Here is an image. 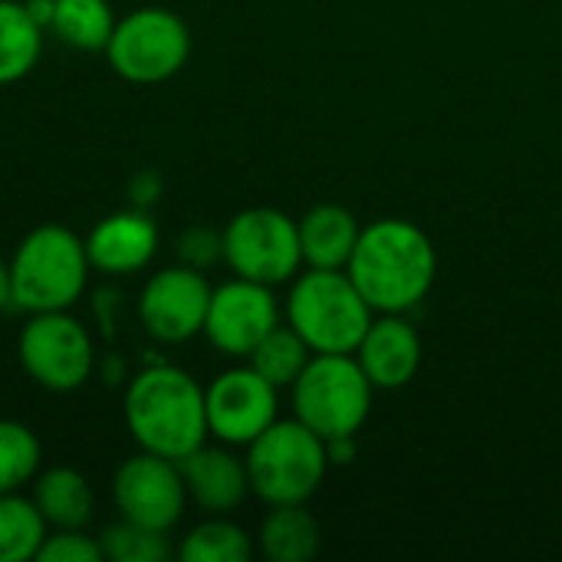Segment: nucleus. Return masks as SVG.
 I'll return each instance as SVG.
<instances>
[{
  "label": "nucleus",
  "instance_id": "obj_27",
  "mask_svg": "<svg viewBox=\"0 0 562 562\" xmlns=\"http://www.w3.org/2000/svg\"><path fill=\"white\" fill-rule=\"evenodd\" d=\"M175 260L207 273L211 267L224 263V231H214L207 224H191L175 237Z\"/></svg>",
  "mask_w": 562,
  "mask_h": 562
},
{
  "label": "nucleus",
  "instance_id": "obj_7",
  "mask_svg": "<svg viewBox=\"0 0 562 562\" xmlns=\"http://www.w3.org/2000/svg\"><path fill=\"white\" fill-rule=\"evenodd\" d=\"M191 56V30L168 7H138L115 20L105 46L112 72L135 86L168 82Z\"/></svg>",
  "mask_w": 562,
  "mask_h": 562
},
{
  "label": "nucleus",
  "instance_id": "obj_1",
  "mask_svg": "<svg viewBox=\"0 0 562 562\" xmlns=\"http://www.w3.org/2000/svg\"><path fill=\"white\" fill-rule=\"evenodd\" d=\"M346 273L375 313H412L435 286L438 250L418 224L382 217L362 227Z\"/></svg>",
  "mask_w": 562,
  "mask_h": 562
},
{
  "label": "nucleus",
  "instance_id": "obj_3",
  "mask_svg": "<svg viewBox=\"0 0 562 562\" xmlns=\"http://www.w3.org/2000/svg\"><path fill=\"white\" fill-rule=\"evenodd\" d=\"M283 319L300 333L313 356H352L375 319L346 270L310 267L290 280Z\"/></svg>",
  "mask_w": 562,
  "mask_h": 562
},
{
  "label": "nucleus",
  "instance_id": "obj_12",
  "mask_svg": "<svg viewBox=\"0 0 562 562\" xmlns=\"http://www.w3.org/2000/svg\"><path fill=\"white\" fill-rule=\"evenodd\" d=\"M211 283L201 270L184 263L155 270L135 300V313L142 329L161 346H181L204 333Z\"/></svg>",
  "mask_w": 562,
  "mask_h": 562
},
{
  "label": "nucleus",
  "instance_id": "obj_11",
  "mask_svg": "<svg viewBox=\"0 0 562 562\" xmlns=\"http://www.w3.org/2000/svg\"><path fill=\"white\" fill-rule=\"evenodd\" d=\"M207 431L214 441L247 448L280 418V389L270 385L250 362L224 369L204 385Z\"/></svg>",
  "mask_w": 562,
  "mask_h": 562
},
{
  "label": "nucleus",
  "instance_id": "obj_18",
  "mask_svg": "<svg viewBox=\"0 0 562 562\" xmlns=\"http://www.w3.org/2000/svg\"><path fill=\"white\" fill-rule=\"evenodd\" d=\"M33 501L49 530H82L95 514V494L76 468H49L33 477Z\"/></svg>",
  "mask_w": 562,
  "mask_h": 562
},
{
  "label": "nucleus",
  "instance_id": "obj_32",
  "mask_svg": "<svg viewBox=\"0 0 562 562\" xmlns=\"http://www.w3.org/2000/svg\"><path fill=\"white\" fill-rule=\"evenodd\" d=\"M13 306V286H10V260L0 257V313Z\"/></svg>",
  "mask_w": 562,
  "mask_h": 562
},
{
  "label": "nucleus",
  "instance_id": "obj_25",
  "mask_svg": "<svg viewBox=\"0 0 562 562\" xmlns=\"http://www.w3.org/2000/svg\"><path fill=\"white\" fill-rule=\"evenodd\" d=\"M43 464V445L23 422L0 418V494L23 491L33 484Z\"/></svg>",
  "mask_w": 562,
  "mask_h": 562
},
{
  "label": "nucleus",
  "instance_id": "obj_19",
  "mask_svg": "<svg viewBox=\"0 0 562 562\" xmlns=\"http://www.w3.org/2000/svg\"><path fill=\"white\" fill-rule=\"evenodd\" d=\"M323 547L319 520L306 504H280L260 524L257 550L270 562H310Z\"/></svg>",
  "mask_w": 562,
  "mask_h": 562
},
{
  "label": "nucleus",
  "instance_id": "obj_10",
  "mask_svg": "<svg viewBox=\"0 0 562 562\" xmlns=\"http://www.w3.org/2000/svg\"><path fill=\"white\" fill-rule=\"evenodd\" d=\"M112 504L122 520L171 533L191 507L181 464L151 451L125 458L112 474Z\"/></svg>",
  "mask_w": 562,
  "mask_h": 562
},
{
  "label": "nucleus",
  "instance_id": "obj_23",
  "mask_svg": "<svg viewBox=\"0 0 562 562\" xmlns=\"http://www.w3.org/2000/svg\"><path fill=\"white\" fill-rule=\"evenodd\" d=\"M254 550V537L231 517H204L178 543V557L184 562H250Z\"/></svg>",
  "mask_w": 562,
  "mask_h": 562
},
{
  "label": "nucleus",
  "instance_id": "obj_28",
  "mask_svg": "<svg viewBox=\"0 0 562 562\" xmlns=\"http://www.w3.org/2000/svg\"><path fill=\"white\" fill-rule=\"evenodd\" d=\"M102 543L99 537H89L86 527L82 530H49L36 562H102Z\"/></svg>",
  "mask_w": 562,
  "mask_h": 562
},
{
  "label": "nucleus",
  "instance_id": "obj_9",
  "mask_svg": "<svg viewBox=\"0 0 562 562\" xmlns=\"http://www.w3.org/2000/svg\"><path fill=\"white\" fill-rule=\"evenodd\" d=\"M224 263L234 277L280 286L303 267L300 224L277 207H247L224 224Z\"/></svg>",
  "mask_w": 562,
  "mask_h": 562
},
{
  "label": "nucleus",
  "instance_id": "obj_31",
  "mask_svg": "<svg viewBox=\"0 0 562 562\" xmlns=\"http://www.w3.org/2000/svg\"><path fill=\"white\" fill-rule=\"evenodd\" d=\"M26 3V10H30V16L43 26V30H49V20H53V3L56 0H23Z\"/></svg>",
  "mask_w": 562,
  "mask_h": 562
},
{
  "label": "nucleus",
  "instance_id": "obj_15",
  "mask_svg": "<svg viewBox=\"0 0 562 562\" xmlns=\"http://www.w3.org/2000/svg\"><path fill=\"white\" fill-rule=\"evenodd\" d=\"M352 356L375 392H398L422 369V336L405 313H375Z\"/></svg>",
  "mask_w": 562,
  "mask_h": 562
},
{
  "label": "nucleus",
  "instance_id": "obj_24",
  "mask_svg": "<svg viewBox=\"0 0 562 562\" xmlns=\"http://www.w3.org/2000/svg\"><path fill=\"white\" fill-rule=\"evenodd\" d=\"M310 359H313V349L300 339V333L293 326L280 323L277 329H270L260 339V346L244 362H250L270 385L290 389L300 379V372L310 366Z\"/></svg>",
  "mask_w": 562,
  "mask_h": 562
},
{
  "label": "nucleus",
  "instance_id": "obj_6",
  "mask_svg": "<svg viewBox=\"0 0 562 562\" xmlns=\"http://www.w3.org/2000/svg\"><path fill=\"white\" fill-rule=\"evenodd\" d=\"M293 418H300L323 441L359 435L372 415L375 385L356 356H313L290 385Z\"/></svg>",
  "mask_w": 562,
  "mask_h": 562
},
{
  "label": "nucleus",
  "instance_id": "obj_30",
  "mask_svg": "<svg viewBox=\"0 0 562 562\" xmlns=\"http://www.w3.org/2000/svg\"><path fill=\"white\" fill-rule=\"evenodd\" d=\"M356 435H349V438H329L326 441V454H329V464H349V461H356Z\"/></svg>",
  "mask_w": 562,
  "mask_h": 562
},
{
  "label": "nucleus",
  "instance_id": "obj_8",
  "mask_svg": "<svg viewBox=\"0 0 562 562\" xmlns=\"http://www.w3.org/2000/svg\"><path fill=\"white\" fill-rule=\"evenodd\" d=\"M16 359L33 385L66 395L92 379L95 342L69 310L30 313L16 336Z\"/></svg>",
  "mask_w": 562,
  "mask_h": 562
},
{
  "label": "nucleus",
  "instance_id": "obj_5",
  "mask_svg": "<svg viewBox=\"0 0 562 562\" xmlns=\"http://www.w3.org/2000/svg\"><path fill=\"white\" fill-rule=\"evenodd\" d=\"M250 494L267 507L306 504L326 481L329 454L326 441L310 431L300 418H277L260 438L247 445Z\"/></svg>",
  "mask_w": 562,
  "mask_h": 562
},
{
  "label": "nucleus",
  "instance_id": "obj_22",
  "mask_svg": "<svg viewBox=\"0 0 562 562\" xmlns=\"http://www.w3.org/2000/svg\"><path fill=\"white\" fill-rule=\"evenodd\" d=\"M49 533L33 497L23 491L0 494V562H36V553Z\"/></svg>",
  "mask_w": 562,
  "mask_h": 562
},
{
  "label": "nucleus",
  "instance_id": "obj_17",
  "mask_svg": "<svg viewBox=\"0 0 562 562\" xmlns=\"http://www.w3.org/2000/svg\"><path fill=\"white\" fill-rule=\"evenodd\" d=\"M300 247L303 263L319 270H346L356 244H359V221L342 204H316L300 221Z\"/></svg>",
  "mask_w": 562,
  "mask_h": 562
},
{
  "label": "nucleus",
  "instance_id": "obj_21",
  "mask_svg": "<svg viewBox=\"0 0 562 562\" xmlns=\"http://www.w3.org/2000/svg\"><path fill=\"white\" fill-rule=\"evenodd\" d=\"M115 30V13L109 0H56L49 33L79 53H105Z\"/></svg>",
  "mask_w": 562,
  "mask_h": 562
},
{
  "label": "nucleus",
  "instance_id": "obj_4",
  "mask_svg": "<svg viewBox=\"0 0 562 562\" xmlns=\"http://www.w3.org/2000/svg\"><path fill=\"white\" fill-rule=\"evenodd\" d=\"M89 273L86 240L63 224H40L10 257L13 310L26 316L72 310L89 286Z\"/></svg>",
  "mask_w": 562,
  "mask_h": 562
},
{
  "label": "nucleus",
  "instance_id": "obj_26",
  "mask_svg": "<svg viewBox=\"0 0 562 562\" xmlns=\"http://www.w3.org/2000/svg\"><path fill=\"white\" fill-rule=\"evenodd\" d=\"M171 533H158L128 520H115L102 530L99 543L109 562H168L178 550L168 540Z\"/></svg>",
  "mask_w": 562,
  "mask_h": 562
},
{
  "label": "nucleus",
  "instance_id": "obj_13",
  "mask_svg": "<svg viewBox=\"0 0 562 562\" xmlns=\"http://www.w3.org/2000/svg\"><path fill=\"white\" fill-rule=\"evenodd\" d=\"M280 303L273 296V286L254 283L244 277H231L221 286L211 290L207 319H204V339L227 359H247L260 339L280 326Z\"/></svg>",
  "mask_w": 562,
  "mask_h": 562
},
{
  "label": "nucleus",
  "instance_id": "obj_16",
  "mask_svg": "<svg viewBox=\"0 0 562 562\" xmlns=\"http://www.w3.org/2000/svg\"><path fill=\"white\" fill-rule=\"evenodd\" d=\"M181 464V477L188 487V501L204 517H231L250 497L247 461L234 454L231 445H201Z\"/></svg>",
  "mask_w": 562,
  "mask_h": 562
},
{
  "label": "nucleus",
  "instance_id": "obj_29",
  "mask_svg": "<svg viewBox=\"0 0 562 562\" xmlns=\"http://www.w3.org/2000/svg\"><path fill=\"white\" fill-rule=\"evenodd\" d=\"M128 194H132V207L148 211V207L161 198V178H158L155 171H138V175L128 181Z\"/></svg>",
  "mask_w": 562,
  "mask_h": 562
},
{
  "label": "nucleus",
  "instance_id": "obj_2",
  "mask_svg": "<svg viewBox=\"0 0 562 562\" xmlns=\"http://www.w3.org/2000/svg\"><path fill=\"white\" fill-rule=\"evenodd\" d=\"M122 415L138 451L171 461H184L211 438L204 385L191 372L168 362L145 366L128 379Z\"/></svg>",
  "mask_w": 562,
  "mask_h": 562
},
{
  "label": "nucleus",
  "instance_id": "obj_20",
  "mask_svg": "<svg viewBox=\"0 0 562 562\" xmlns=\"http://www.w3.org/2000/svg\"><path fill=\"white\" fill-rule=\"evenodd\" d=\"M43 33L23 0H0V86L20 82L36 69Z\"/></svg>",
  "mask_w": 562,
  "mask_h": 562
},
{
  "label": "nucleus",
  "instance_id": "obj_14",
  "mask_svg": "<svg viewBox=\"0 0 562 562\" xmlns=\"http://www.w3.org/2000/svg\"><path fill=\"white\" fill-rule=\"evenodd\" d=\"M86 254L95 273L102 277H132L151 267L161 234L148 211L142 207H122L105 214L92 224V231L82 237Z\"/></svg>",
  "mask_w": 562,
  "mask_h": 562
}]
</instances>
